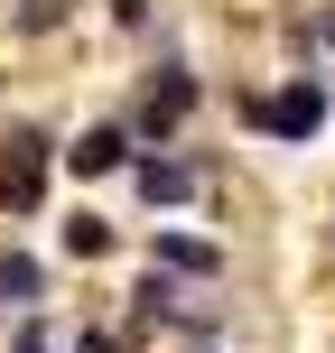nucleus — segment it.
<instances>
[{
    "mask_svg": "<svg viewBox=\"0 0 335 353\" xmlns=\"http://www.w3.org/2000/svg\"><path fill=\"white\" fill-rule=\"evenodd\" d=\"M251 121H261L270 140H317V130H326V84L298 74V84H280L270 103H251Z\"/></svg>",
    "mask_w": 335,
    "mask_h": 353,
    "instance_id": "1",
    "label": "nucleus"
},
{
    "mask_svg": "<svg viewBox=\"0 0 335 353\" xmlns=\"http://www.w3.org/2000/svg\"><path fill=\"white\" fill-rule=\"evenodd\" d=\"M186 112H195V74H186V65H168L159 84H149V103H140V121H131V140H168Z\"/></svg>",
    "mask_w": 335,
    "mask_h": 353,
    "instance_id": "3",
    "label": "nucleus"
},
{
    "mask_svg": "<svg viewBox=\"0 0 335 353\" xmlns=\"http://www.w3.org/2000/svg\"><path fill=\"white\" fill-rule=\"evenodd\" d=\"M66 168H75V176H112V168H131V130H112V121L84 130V140L66 149Z\"/></svg>",
    "mask_w": 335,
    "mask_h": 353,
    "instance_id": "4",
    "label": "nucleus"
},
{
    "mask_svg": "<svg viewBox=\"0 0 335 353\" xmlns=\"http://www.w3.org/2000/svg\"><path fill=\"white\" fill-rule=\"evenodd\" d=\"M168 307H177V288L159 279V270H149V279H140V316H168Z\"/></svg>",
    "mask_w": 335,
    "mask_h": 353,
    "instance_id": "9",
    "label": "nucleus"
},
{
    "mask_svg": "<svg viewBox=\"0 0 335 353\" xmlns=\"http://www.w3.org/2000/svg\"><path fill=\"white\" fill-rule=\"evenodd\" d=\"M37 195H47V140L19 130L10 159H0V214H37Z\"/></svg>",
    "mask_w": 335,
    "mask_h": 353,
    "instance_id": "2",
    "label": "nucleus"
},
{
    "mask_svg": "<svg viewBox=\"0 0 335 353\" xmlns=\"http://www.w3.org/2000/svg\"><path fill=\"white\" fill-rule=\"evenodd\" d=\"M75 353H122V335H103V325H93V335H75Z\"/></svg>",
    "mask_w": 335,
    "mask_h": 353,
    "instance_id": "12",
    "label": "nucleus"
},
{
    "mask_svg": "<svg viewBox=\"0 0 335 353\" xmlns=\"http://www.w3.org/2000/svg\"><path fill=\"white\" fill-rule=\"evenodd\" d=\"M159 270H186V279H214V270H224V251H214V242H186V232H159Z\"/></svg>",
    "mask_w": 335,
    "mask_h": 353,
    "instance_id": "5",
    "label": "nucleus"
},
{
    "mask_svg": "<svg viewBox=\"0 0 335 353\" xmlns=\"http://www.w3.org/2000/svg\"><path fill=\"white\" fill-rule=\"evenodd\" d=\"M326 47H335V19H326Z\"/></svg>",
    "mask_w": 335,
    "mask_h": 353,
    "instance_id": "13",
    "label": "nucleus"
},
{
    "mask_svg": "<svg viewBox=\"0 0 335 353\" xmlns=\"http://www.w3.org/2000/svg\"><path fill=\"white\" fill-rule=\"evenodd\" d=\"M140 195H149V205H186V195H195V168H177V159H140Z\"/></svg>",
    "mask_w": 335,
    "mask_h": 353,
    "instance_id": "6",
    "label": "nucleus"
},
{
    "mask_svg": "<svg viewBox=\"0 0 335 353\" xmlns=\"http://www.w3.org/2000/svg\"><path fill=\"white\" fill-rule=\"evenodd\" d=\"M56 19H66V0H28V10H19V28H56Z\"/></svg>",
    "mask_w": 335,
    "mask_h": 353,
    "instance_id": "10",
    "label": "nucleus"
},
{
    "mask_svg": "<svg viewBox=\"0 0 335 353\" xmlns=\"http://www.w3.org/2000/svg\"><path fill=\"white\" fill-rule=\"evenodd\" d=\"M37 288H47V270H37L28 251H0V298H19V307H28Z\"/></svg>",
    "mask_w": 335,
    "mask_h": 353,
    "instance_id": "7",
    "label": "nucleus"
},
{
    "mask_svg": "<svg viewBox=\"0 0 335 353\" xmlns=\"http://www.w3.org/2000/svg\"><path fill=\"white\" fill-rule=\"evenodd\" d=\"M10 353H56V335H47V325H19V335H10Z\"/></svg>",
    "mask_w": 335,
    "mask_h": 353,
    "instance_id": "11",
    "label": "nucleus"
},
{
    "mask_svg": "<svg viewBox=\"0 0 335 353\" xmlns=\"http://www.w3.org/2000/svg\"><path fill=\"white\" fill-rule=\"evenodd\" d=\"M66 251H75V261H103V251H112V223H103V214H75V223H66Z\"/></svg>",
    "mask_w": 335,
    "mask_h": 353,
    "instance_id": "8",
    "label": "nucleus"
}]
</instances>
